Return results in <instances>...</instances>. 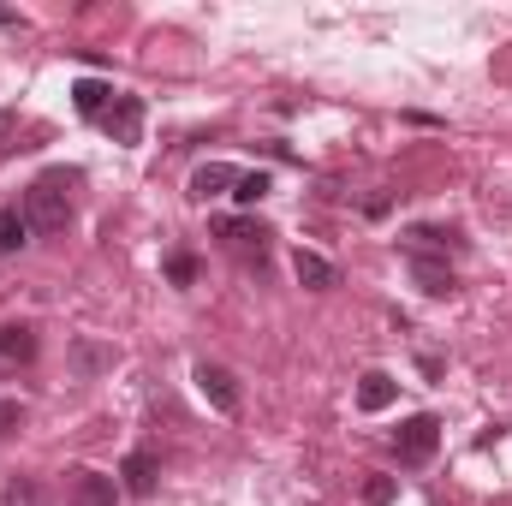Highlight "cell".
Segmentation results:
<instances>
[{"label": "cell", "instance_id": "obj_1", "mask_svg": "<svg viewBox=\"0 0 512 506\" xmlns=\"http://www.w3.org/2000/svg\"><path fill=\"white\" fill-rule=\"evenodd\" d=\"M78 185V173H66V167H54V173H42L30 191H24V221H30V233H66V221H72V191Z\"/></svg>", "mask_w": 512, "mask_h": 506}, {"label": "cell", "instance_id": "obj_2", "mask_svg": "<svg viewBox=\"0 0 512 506\" xmlns=\"http://www.w3.org/2000/svg\"><path fill=\"white\" fill-rule=\"evenodd\" d=\"M435 447H441V417H405L399 423V435H393V453H399V465H429L435 459Z\"/></svg>", "mask_w": 512, "mask_h": 506}, {"label": "cell", "instance_id": "obj_3", "mask_svg": "<svg viewBox=\"0 0 512 506\" xmlns=\"http://www.w3.org/2000/svg\"><path fill=\"white\" fill-rule=\"evenodd\" d=\"M197 387H203V399L221 411V417H239V405H245V393H239V376L233 370H221V364H197Z\"/></svg>", "mask_w": 512, "mask_h": 506}, {"label": "cell", "instance_id": "obj_4", "mask_svg": "<svg viewBox=\"0 0 512 506\" xmlns=\"http://www.w3.org/2000/svg\"><path fill=\"white\" fill-rule=\"evenodd\" d=\"M215 233H221V245H227V251L256 256V262L268 256V227H262V221H251V215H233V221H221Z\"/></svg>", "mask_w": 512, "mask_h": 506}, {"label": "cell", "instance_id": "obj_5", "mask_svg": "<svg viewBox=\"0 0 512 506\" xmlns=\"http://www.w3.org/2000/svg\"><path fill=\"white\" fill-rule=\"evenodd\" d=\"M405 251H411V256H423V262H435V256L465 251V239H459L453 227H411V233H405Z\"/></svg>", "mask_w": 512, "mask_h": 506}, {"label": "cell", "instance_id": "obj_6", "mask_svg": "<svg viewBox=\"0 0 512 506\" xmlns=\"http://www.w3.org/2000/svg\"><path fill=\"white\" fill-rule=\"evenodd\" d=\"M102 131H108V137H114V143H137V137H143V102H137V96H120V102H114V108H108V120H102Z\"/></svg>", "mask_w": 512, "mask_h": 506}, {"label": "cell", "instance_id": "obj_7", "mask_svg": "<svg viewBox=\"0 0 512 506\" xmlns=\"http://www.w3.org/2000/svg\"><path fill=\"white\" fill-rule=\"evenodd\" d=\"M72 102H78V114H84V120H108V108L120 102V90H114V84H102V78H78V84H72Z\"/></svg>", "mask_w": 512, "mask_h": 506}, {"label": "cell", "instance_id": "obj_8", "mask_svg": "<svg viewBox=\"0 0 512 506\" xmlns=\"http://www.w3.org/2000/svg\"><path fill=\"white\" fill-rule=\"evenodd\" d=\"M72 506H120V483L102 471H78L72 477Z\"/></svg>", "mask_w": 512, "mask_h": 506}, {"label": "cell", "instance_id": "obj_9", "mask_svg": "<svg viewBox=\"0 0 512 506\" xmlns=\"http://www.w3.org/2000/svg\"><path fill=\"white\" fill-rule=\"evenodd\" d=\"M292 274H298V286H310V292H334V286H340V268H334L328 256H316V251L292 256Z\"/></svg>", "mask_w": 512, "mask_h": 506}, {"label": "cell", "instance_id": "obj_10", "mask_svg": "<svg viewBox=\"0 0 512 506\" xmlns=\"http://www.w3.org/2000/svg\"><path fill=\"white\" fill-rule=\"evenodd\" d=\"M120 477H126L131 495H155V477H161V459L149 453V447H137L126 465H120Z\"/></svg>", "mask_w": 512, "mask_h": 506}, {"label": "cell", "instance_id": "obj_11", "mask_svg": "<svg viewBox=\"0 0 512 506\" xmlns=\"http://www.w3.org/2000/svg\"><path fill=\"white\" fill-rule=\"evenodd\" d=\"M227 185H239V167H227V161H203V167L191 173V197H197V203H209V197L227 191Z\"/></svg>", "mask_w": 512, "mask_h": 506}, {"label": "cell", "instance_id": "obj_12", "mask_svg": "<svg viewBox=\"0 0 512 506\" xmlns=\"http://www.w3.org/2000/svg\"><path fill=\"white\" fill-rule=\"evenodd\" d=\"M411 280H417L429 298H453V292H459V280H453L447 262H423V256H411Z\"/></svg>", "mask_w": 512, "mask_h": 506}, {"label": "cell", "instance_id": "obj_13", "mask_svg": "<svg viewBox=\"0 0 512 506\" xmlns=\"http://www.w3.org/2000/svg\"><path fill=\"white\" fill-rule=\"evenodd\" d=\"M0 358L6 364H30L36 358V328L30 322H0Z\"/></svg>", "mask_w": 512, "mask_h": 506}, {"label": "cell", "instance_id": "obj_14", "mask_svg": "<svg viewBox=\"0 0 512 506\" xmlns=\"http://www.w3.org/2000/svg\"><path fill=\"white\" fill-rule=\"evenodd\" d=\"M393 399H399V381L387 376V370H370V376L358 381V405L364 411H387Z\"/></svg>", "mask_w": 512, "mask_h": 506}, {"label": "cell", "instance_id": "obj_15", "mask_svg": "<svg viewBox=\"0 0 512 506\" xmlns=\"http://www.w3.org/2000/svg\"><path fill=\"white\" fill-rule=\"evenodd\" d=\"M114 364H120V352H114V346H96V340H78V346H72V370H78V376L114 370Z\"/></svg>", "mask_w": 512, "mask_h": 506}, {"label": "cell", "instance_id": "obj_16", "mask_svg": "<svg viewBox=\"0 0 512 506\" xmlns=\"http://www.w3.org/2000/svg\"><path fill=\"white\" fill-rule=\"evenodd\" d=\"M30 239V221H24V209H0V251H18Z\"/></svg>", "mask_w": 512, "mask_h": 506}, {"label": "cell", "instance_id": "obj_17", "mask_svg": "<svg viewBox=\"0 0 512 506\" xmlns=\"http://www.w3.org/2000/svg\"><path fill=\"white\" fill-rule=\"evenodd\" d=\"M233 197H239L245 209H256V203L268 197V173H239V185H233Z\"/></svg>", "mask_w": 512, "mask_h": 506}, {"label": "cell", "instance_id": "obj_18", "mask_svg": "<svg viewBox=\"0 0 512 506\" xmlns=\"http://www.w3.org/2000/svg\"><path fill=\"white\" fill-rule=\"evenodd\" d=\"M167 280H173V286H191V280H197V256L173 251V256H167Z\"/></svg>", "mask_w": 512, "mask_h": 506}, {"label": "cell", "instance_id": "obj_19", "mask_svg": "<svg viewBox=\"0 0 512 506\" xmlns=\"http://www.w3.org/2000/svg\"><path fill=\"white\" fill-rule=\"evenodd\" d=\"M393 495H399V483H393V477H364V501H370V506H393Z\"/></svg>", "mask_w": 512, "mask_h": 506}, {"label": "cell", "instance_id": "obj_20", "mask_svg": "<svg viewBox=\"0 0 512 506\" xmlns=\"http://www.w3.org/2000/svg\"><path fill=\"white\" fill-rule=\"evenodd\" d=\"M18 423H24V405H18V399H0V435L18 429Z\"/></svg>", "mask_w": 512, "mask_h": 506}, {"label": "cell", "instance_id": "obj_21", "mask_svg": "<svg viewBox=\"0 0 512 506\" xmlns=\"http://www.w3.org/2000/svg\"><path fill=\"white\" fill-rule=\"evenodd\" d=\"M36 501V489H30V483H12V489H6V506H30Z\"/></svg>", "mask_w": 512, "mask_h": 506}, {"label": "cell", "instance_id": "obj_22", "mask_svg": "<svg viewBox=\"0 0 512 506\" xmlns=\"http://www.w3.org/2000/svg\"><path fill=\"white\" fill-rule=\"evenodd\" d=\"M12 126H18V120H12V114H0V137H12Z\"/></svg>", "mask_w": 512, "mask_h": 506}]
</instances>
